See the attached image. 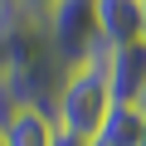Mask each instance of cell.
Listing matches in <instances>:
<instances>
[{
    "instance_id": "1",
    "label": "cell",
    "mask_w": 146,
    "mask_h": 146,
    "mask_svg": "<svg viewBox=\"0 0 146 146\" xmlns=\"http://www.w3.org/2000/svg\"><path fill=\"white\" fill-rule=\"evenodd\" d=\"M112 107H117V102H112V93H107V83H102V73H98L93 63H83V68H68V73H63L49 117H54V127H58L63 136L98 141V131L107 127Z\"/></svg>"
},
{
    "instance_id": "2",
    "label": "cell",
    "mask_w": 146,
    "mask_h": 146,
    "mask_svg": "<svg viewBox=\"0 0 146 146\" xmlns=\"http://www.w3.org/2000/svg\"><path fill=\"white\" fill-rule=\"evenodd\" d=\"M44 34L63 68H83L102 39H98V0H49L44 5Z\"/></svg>"
},
{
    "instance_id": "3",
    "label": "cell",
    "mask_w": 146,
    "mask_h": 146,
    "mask_svg": "<svg viewBox=\"0 0 146 146\" xmlns=\"http://www.w3.org/2000/svg\"><path fill=\"white\" fill-rule=\"evenodd\" d=\"M88 63L102 73V83H107L117 107L146 102V39L141 44H122V49H98Z\"/></svg>"
},
{
    "instance_id": "4",
    "label": "cell",
    "mask_w": 146,
    "mask_h": 146,
    "mask_svg": "<svg viewBox=\"0 0 146 146\" xmlns=\"http://www.w3.org/2000/svg\"><path fill=\"white\" fill-rule=\"evenodd\" d=\"M98 39L102 49L146 39V0H98Z\"/></svg>"
},
{
    "instance_id": "5",
    "label": "cell",
    "mask_w": 146,
    "mask_h": 146,
    "mask_svg": "<svg viewBox=\"0 0 146 146\" xmlns=\"http://www.w3.org/2000/svg\"><path fill=\"white\" fill-rule=\"evenodd\" d=\"M58 127L44 107H5L0 112V146H54Z\"/></svg>"
},
{
    "instance_id": "6",
    "label": "cell",
    "mask_w": 146,
    "mask_h": 146,
    "mask_svg": "<svg viewBox=\"0 0 146 146\" xmlns=\"http://www.w3.org/2000/svg\"><path fill=\"white\" fill-rule=\"evenodd\" d=\"M141 136H146V112H141V102H136V107H112L107 127L98 131V146H141Z\"/></svg>"
},
{
    "instance_id": "7",
    "label": "cell",
    "mask_w": 146,
    "mask_h": 146,
    "mask_svg": "<svg viewBox=\"0 0 146 146\" xmlns=\"http://www.w3.org/2000/svg\"><path fill=\"white\" fill-rule=\"evenodd\" d=\"M20 5H29V10H39V15H44V5H49V0H20Z\"/></svg>"
}]
</instances>
